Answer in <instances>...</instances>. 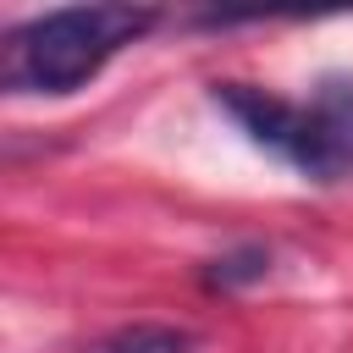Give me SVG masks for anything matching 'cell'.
<instances>
[{"mask_svg": "<svg viewBox=\"0 0 353 353\" xmlns=\"http://www.w3.org/2000/svg\"><path fill=\"white\" fill-rule=\"evenodd\" d=\"M160 22L154 6H61L39 11L0 39V88L6 94H77L110 55L138 44Z\"/></svg>", "mask_w": 353, "mask_h": 353, "instance_id": "obj_1", "label": "cell"}, {"mask_svg": "<svg viewBox=\"0 0 353 353\" xmlns=\"http://www.w3.org/2000/svg\"><path fill=\"white\" fill-rule=\"evenodd\" d=\"M215 110H226L243 138L309 182L353 176V72H331L309 88V99L270 94L259 83H215Z\"/></svg>", "mask_w": 353, "mask_h": 353, "instance_id": "obj_2", "label": "cell"}, {"mask_svg": "<svg viewBox=\"0 0 353 353\" xmlns=\"http://www.w3.org/2000/svg\"><path fill=\"white\" fill-rule=\"evenodd\" d=\"M199 336L188 325H165V320H132L110 336H99L88 353H193Z\"/></svg>", "mask_w": 353, "mask_h": 353, "instance_id": "obj_3", "label": "cell"}, {"mask_svg": "<svg viewBox=\"0 0 353 353\" xmlns=\"http://www.w3.org/2000/svg\"><path fill=\"white\" fill-rule=\"evenodd\" d=\"M265 276H270V248L265 243H237V248H226V254H215L204 265L210 292H243V287H254Z\"/></svg>", "mask_w": 353, "mask_h": 353, "instance_id": "obj_4", "label": "cell"}]
</instances>
